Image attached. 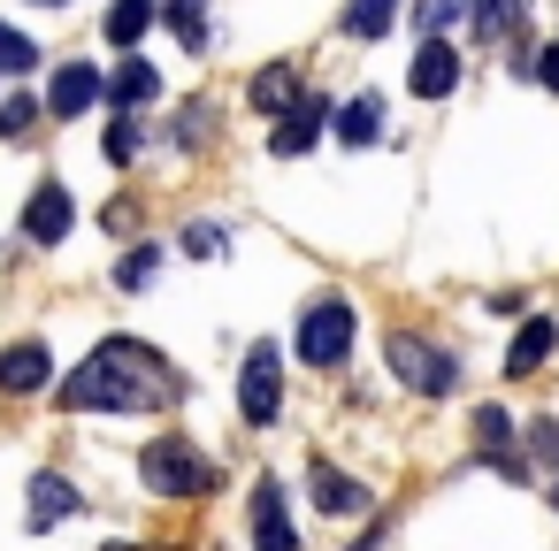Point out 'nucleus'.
I'll return each mask as SVG.
<instances>
[{"instance_id": "obj_6", "label": "nucleus", "mask_w": 559, "mask_h": 551, "mask_svg": "<svg viewBox=\"0 0 559 551\" xmlns=\"http://www.w3.org/2000/svg\"><path fill=\"white\" fill-rule=\"evenodd\" d=\"M307 498H314L330 520H353V513H368V505H376V498H368V482H360V475H345V467H330L322 452L307 459Z\"/></svg>"}, {"instance_id": "obj_26", "label": "nucleus", "mask_w": 559, "mask_h": 551, "mask_svg": "<svg viewBox=\"0 0 559 551\" xmlns=\"http://www.w3.org/2000/svg\"><path fill=\"white\" fill-rule=\"evenodd\" d=\"M169 24H177V39H185V47H207V16H200V0H177Z\"/></svg>"}, {"instance_id": "obj_10", "label": "nucleus", "mask_w": 559, "mask_h": 551, "mask_svg": "<svg viewBox=\"0 0 559 551\" xmlns=\"http://www.w3.org/2000/svg\"><path fill=\"white\" fill-rule=\"evenodd\" d=\"M421 100H444L452 85H460V47H444V39H421V55H414V77H406Z\"/></svg>"}, {"instance_id": "obj_18", "label": "nucleus", "mask_w": 559, "mask_h": 551, "mask_svg": "<svg viewBox=\"0 0 559 551\" xmlns=\"http://www.w3.org/2000/svg\"><path fill=\"white\" fill-rule=\"evenodd\" d=\"M154 16H162L154 0H116V9H108V47H123V55H131V47L154 32Z\"/></svg>"}, {"instance_id": "obj_31", "label": "nucleus", "mask_w": 559, "mask_h": 551, "mask_svg": "<svg viewBox=\"0 0 559 551\" xmlns=\"http://www.w3.org/2000/svg\"><path fill=\"white\" fill-rule=\"evenodd\" d=\"M528 77H536V85H551V93H559V39H551V47H544V55H536V62H528Z\"/></svg>"}, {"instance_id": "obj_7", "label": "nucleus", "mask_w": 559, "mask_h": 551, "mask_svg": "<svg viewBox=\"0 0 559 551\" xmlns=\"http://www.w3.org/2000/svg\"><path fill=\"white\" fill-rule=\"evenodd\" d=\"M330 116H337V100H330V93H299V100L284 108V131L269 139V154H276V161H299V154L322 139V123H330Z\"/></svg>"}, {"instance_id": "obj_5", "label": "nucleus", "mask_w": 559, "mask_h": 551, "mask_svg": "<svg viewBox=\"0 0 559 551\" xmlns=\"http://www.w3.org/2000/svg\"><path fill=\"white\" fill-rule=\"evenodd\" d=\"M238 414L253 429H269L284 414V360H276V345H253L246 352V368H238Z\"/></svg>"}, {"instance_id": "obj_22", "label": "nucleus", "mask_w": 559, "mask_h": 551, "mask_svg": "<svg viewBox=\"0 0 559 551\" xmlns=\"http://www.w3.org/2000/svg\"><path fill=\"white\" fill-rule=\"evenodd\" d=\"M32 62H39V47H32L16 24H0V77H24Z\"/></svg>"}, {"instance_id": "obj_28", "label": "nucleus", "mask_w": 559, "mask_h": 551, "mask_svg": "<svg viewBox=\"0 0 559 551\" xmlns=\"http://www.w3.org/2000/svg\"><path fill=\"white\" fill-rule=\"evenodd\" d=\"M207 123H215V108H200V100H192V108L177 116V146H207Z\"/></svg>"}, {"instance_id": "obj_19", "label": "nucleus", "mask_w": 559, "mask_h": 551, "mask_svg": "<svg viewBox=\"0 0 559 551\" xmlns=\"http://www.w3.org/2000/svg\"><path fill=\"white\" fill-rule=\"evenodd\" d=\"M292 100H299V70H292V62H269V70L253 77V108H261V116H284Z\"/></svg>"}, {"instance_id": "obj_1", "label": "nucleus", "mask_w": 559, "mask_h": 551, "mask_svg": "<svg viewBox=\"0 0 559 551\" xmlns=\"http://www.w3.org/2000/svg\"><path fill=\"white\" fill-rule=\"evenodd\" d=\"M177 398H185V375L139 337L93 345V360L62 383L70 414H154V406H177Z\"/></svg>"}, {"instance_id": "obj_2", "label": "nucleus", "mask_w": 559, "mask_h": 551, "mask_svg": "<svg viewBox=\"0 0 559 551\" xmlns=\"http://www.w3.org/2000/svg\"><path fill=\"white\" fill-rule=\"evenodd\" d=\"M139 482H146V490H162V498H207V490H215V467L200 459V444H192V436H177V429H169V436H154V444L139 452Z\"/></svg>"}, {"instance_id": "obj_16", "label": "nucleus", "mask_w": 559, "mask_h": 551, "mask_svg": "<svg viewBox=\"0 0 559 551\" xmlns=\"http://www.w3.org/2000/svg\"><path fill=\"white\" fill-rule=\"evenodd\" d=\"M330 123H337V139H345V146H376L391 116H383V93H360V100H353V108H337Z\"/></svg>"}, {"instance_id": "obj_34", "label": "nucleus", "mask_w": 559, "mask_h": 551, "mask_svg": "<svg viewBox=\"0 0 559 551\" xmlns=\"http://www.w3.org/2000/svg\"><path fill=\"white\" fill-rule=\"evenodd\" d=\"M551 505H559V490H551Z\"/></svg>"}, {"instance_id": "obj_14", "label": "nucleus", "mask_w": 559, "mask_h": 551, "mask_svg": "<svg viewBox=\"0 0 559 551\" xmlns=\"http://www.w3.org/2000/svg\"><path fill=\"white\" fill-rule=\"evenodd\" d=\"M47 375H55L47 345H9V352H0V391H9V398H32V391H47Z\"/></svg>"}, {"instance_id": "obj_21", "label": "nucleus", "mask_w": 559, "mask_h": 551, "mask_svg": "<svg viewBox=\"0 0 559 551\" xmlns=\"http://www.w3.org/2000/svg\"><path fill=\"white\" fill-rule=\"evenodd\" d=\"M521 9H528V0H467V16H475L483 39H506V32L521 24Z\"/></svg>"}, {"instance_id": "obj_9", "label": "nucleus", "mask_w": 559, "mask_h": 551, "mask_svg": "<svg viewBox=\"0 0 559 551\" xmlns=\"http://www.w3.org/2000/svg\"><path fill=\"white\" fill-rule=\"evenodd\" d=\"M551 345H559V322H551V314H528V322L513 330V345H506V375H513V383L536 375V368L551 360Z\"/></svg>"}, {"instance_id": "obj_13", "label": "nucleus", "mask_w": 559, "mask_h": 551, "mask_svg": "<svg viewBox=\"0 0 559 551\" xmlns=\"http://www.w3.org/2000/svg\"><path fill=\"white\" fill-rule=\"evenodd\" d=\"M253 551H299V536H292V513H284V490H276V482H261V490H253Z\"/></svg>"}, {"instance_id": "obj_29", "label": "nucleus", "mask_w": 559, "mask_h": 551, "mask_svg": "<svg viewBox=\"0 0 559 551\" xmlns=\"http://www.w3.org/2000/svg\"><path fill=\"white\" fill-rule=\"evenodd\" d=\"M185 253H192V261H223V230H215V223H192V230H185Z\"/></svg>"}, {"instance_id": "obj_25", "label": "nucleus", "mask_w": 559, "mask_h": 551, "mask_svg": "<svg viewBox=\"0 0 559 551\" xmlns=\"http://www.w3.org/2000/svg\"><path fill=\"white\" fill-rule=\"evenodd\" d=\"M460 16H467V0H421V32H429V39H444Z\"/></svg>"}, {"instance_id": "obj_33", "label": "nucleus", "mask_w": 559, "mask_h": 551, "mask_svg": "<svg viewBox=\"0 0 559 551\" xmlns=\"http://www.w3.org/2000/svg\"><path fill=\"white\" fill-rule=\"evenodd\" d=\"M108 551H131V543H108Z\"/></svg>"}, {"instance_id": "obj_15", "label": "nucleus", "mask_w": 559, "mask_h": 551, "mask_svg": "<svg viewBox=\"0 0 559 551\" xmlns=\"http://www.w3.org/2000/svg\"><path fill=\"white\" fill-rule=\"evenodd\" d=\"M78 505H85V498H78V482H70V475H39V482H32V513H24V520H32V528H55V520H70Z\"/></svg>"}, {"instance_id": "obj_20", "label": "nucleus", "mask_w": 559, "mask_h": 551, "mask_svg": "<svg viewBox=\"0 0 559 551\" xmlns=\"http://www.w3.org/2000/svg\"><path fill=\"white\" fill-rule=\"evenodd\" d=\"M399 24V0H353V9H345V32L353 39H383Z\"/></svg>"}, {"instance_id": "obj_11", "label": "nucleus", "mask_w": 559, "mask_h": 551, "mask_svg": "<svg viewBox=\"0 0 559 551\" xmlns=\"http://www.w3.org/2000/svg\"><path fill=\"white\" fill-rule=\"evenodd\" d=\"M24 238H32V245H62V238H70V192H62V184H39V192H32Z\"/></svg>"}, {"instance_id": "obj_23", "label": "nucleus", "mask_w": 559, "mask_h": 551, "mask_svg": "<svg viewBox=\"0 0 559 551\" xmlns=\"http://www.w3.org/2000/svg\"><path fill=\"white\" fill-rule=\"evenodd\" d=\"M39 116H47V108H39V100H24V93H16V100H0V139H32V131H39Z\"/></svg>"}, {"instance_id": "obj_4", "label": "nucleus", "mask_w": 559, "mask_h": 551, "mask_svg": "<svg viewBox=\"0 0 559 551\" xmlns=\"http://www.w3.org/2000/svg\"><path fill=\"white\" fill-rule=\"evenodd\" d=\"M345 352H353V307L330 291L299 314V360L307 368H345Z\"/></svg>"}, {"instance_id": "obj_32", "label": "nucleus", "mask_w": 559, "mask_h": 551, "mask_svg": "<svg viewBox=\"0 0 559 551\" xmlns=\"http://www.w3.org/2000/svg\"><path fill=\"white\" fill-rule=\"evenodd\" d=\"M39 9H62V0H39Z\"/></svg>"}, {"instance_id": "obj_17", "label": "nucleus", "mask_w": 559, "mask_h": 551, "mask_svg": "<svg viewBox=\"0 0 559 551\" xmlns=\"http://www.w3.org/2000/svg\"><path fill=\"white\" fill-rule=\"evenodd\" d=\"M100 93H116V108H123V116H139L146 100H162V77H154V62H123V70H116V85H100Z\"/></svg>"}, {"instance_id": "obj_24", "label": "nucleus", "mask_w": 559, "mask_h": 551, "mask_svg": "<svg viewBox=\"0 0 559 551\" xmlns=\"http://www.w3.org/2000/svg\"><path fill=\"white\" fill-rule=\"evenodd\" d=\"M154 268H162V253H154V245H139V253H123V261H116V284H123V291H146V284H154Z\"/></svg>"}, {"instance_id": "obj_27", "label": "nucleus", "mask_w": 559, "mask_h": 551, "mask_svg": "<svg viewBox=\"0 0 559 551\" xmlns=\"http://www.w3.org/2000/svg\"><path fill=\"white\" fill-rule=\"evenodd\" d=\"M528 452H536V467L559 475V421H528Z\"/></svg>"}, {"instance_id": "obj_8", "label": "nucleus", "mask_w": 559, "mask_h": 551, "mask_svg": "<svg viewBox=\"0 0 559 551\" xmlns=\"http://www.w3.org/2000/svg\"><path fill=\"white\" fill-rule=\"evenodd\" d=\"M100 85H108V77H100L93 62H62V70H55V93H47V116H55V123L85 116V108L100 100Z\"/></svg>"}, {"instance_id": "obj_12", "label": "nucleus", "mask_w": 559, "mask_h": 551, "mask_svg": "<svg viewBox=\"0 0 559 551\" xmlns=\"http://www.w3.org/2000/svg\"><path fill=\"white\" fill-rule=\"evenodd\" d=\"M513 436H521V421H513L506 406H475V452H483L490 467H506V475H521V459H513Z\"/></svg>"}, {"instance_id": "obj_30", "label": "nucleus", "mask_w": 559, "mask_h": 551, "mask_svg": "<svg viewBox=\"0 0 559 551\" xmlns=\"http://www.w3.org/2000/svg\"><path fill=\"white\" fill-rule=\"evenodd\" d=\"M139 146H146V139H139V123H131V116H123V123H116V131H108V161H116V169H123V161H131V154H139Z\"/></svg>"}, {"instance_id": "obj_3", "label": "nucleus", "mask_w": 559, "mask_h": 551, "mask_svg": "<svg viewBox=\"0 0 559 551\" xmlns=\"http://www.w3.org/2000/svg\"><path fill=\"white\" fill-rule=\"evenodd\" d=\"M383 360L399 368V383H406L414 398H444V391H460V360H452L444 345L414 337V330H391V337H383Z\"/></svg>"}]
</instances>
